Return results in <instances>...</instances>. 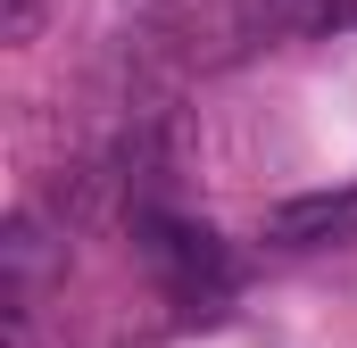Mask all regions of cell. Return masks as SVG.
<instances>
[{
  "label": "cell",
  "mask_w": 357,
  "mask_h": 348,
  "mask_svg": "<svg viewBox=\"0 0 357 348\" xmlns=\"http://www.w3.org/2000/svg\"><path fill=\"white\" fill-rule=\"evenodd\" d=\"M142 258L158 274V290L183 307H216L233 290V249L208 232V224H183V216H142Z\"/></svg>",
  "instance_id": "6da1fadb"
},
{
  "label": "cell",
  "mask_w": 357,
  "mask_h": 348,
  "mask_svg": "<svg viewBox=\"0 0 357 348\" xmlns=\"http://www.w3.org/2000/svg\"><path fill=\"white\" fill-rule=\"evenodd\" d=\"M266 241H274V249H324V241H357V182H341V191H307V199H282V207H266Z\"/></svg>",
  "instance_id": "7a4b0ae2"
},
{
  "label": "cell",
  "mask_w": 357,
  "mask_h": 348,
  "mask_svg": "<svg viewBox=\"0 0 357 348\" xmlns=\"http://www.w3.org/2000/svg\"><path fill=\"white\" fill-rule=\"evenodd\" d=\"M324 0H233V33L241 42H291L299 25H324Z\"/></svg>",
  "instance_id": "3957f363"
},
{
  "label": "cell",
  "mask_w": 357,
  "mask_h": 348,
  "mask_svg": "<svg viewBox=\"0 0 357 348\" xmlns=\"http://www.w3.org/2000/svg\"><path fill=\"white\" fill-rule=\"evenodd\" d=\"M42 33V0H0V42H33Z\"/></svg>",
  "instance_id": "277c9868"
}]
</instances>
